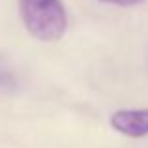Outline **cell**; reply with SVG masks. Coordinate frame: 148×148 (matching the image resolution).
Listing matches in <instances>:
<instances>
[{
  "mask_svg": "<svg viewBox=\"0 0 148 148\" xmlns=\"http://www.w3.org/2000/svg\"><path fill=\"white\" fill-rule=\"evenodd\" d=\"M111 126L127 137L148 135V109H122L111 116Z\"/></svg>",
  "mask_w": 148,
  "mask_h": 148,
  "instance_id": "2",
  "label": "cell"
},
{
  "mask_svg": "<svg viewBox=\"0 0 148 148\" xmlns=\"http://www.w3.org/2000/svg\"><path fill=\"white\" fill-rule=\"evenodd\" d=\"M26 30L40 41H56L64 36L68 17L60 0H19Z\"/></svg>",
  "mask_w": 148,
  "mask_h": 148,
  "instance_id": "1",
  "label": "cell"
},
{
  "mask_svg": "<svg viewBox=\"0 0 148 148\" xmlns=\"http://www.w3.org/2000/svg\"><path fill=\"white\" fill-rule=\"evenodd\" d=\"M99 2L114 4V6H137V4L145 2V0H99Z\"/></svg>",
  "mask_w": 148,
  "mask_h": 148,
  "instance_id": "3",
  "label": "cell"
}]
</instances>
